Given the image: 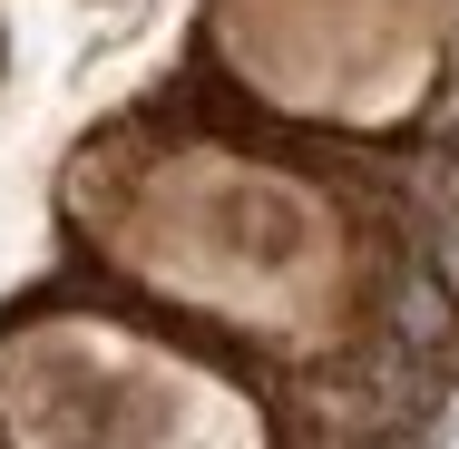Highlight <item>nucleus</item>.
Wrapping results in <instances>:
<instances>
[{"mask_svg":"<svg viewBox=\"0 0 459 449\" xmlns=\"http://www.w3.org/2000/svg\"><path fill=\"white\" fill-rule=\"evenodd\" d=\"M401 332H411V342H440V332H450V293H440L430 273H401Z\"/></svg>","mask_w":459,"mask_h":449,"instance_id":"f257e3e1","label":"nucleus"}]
</instances>
